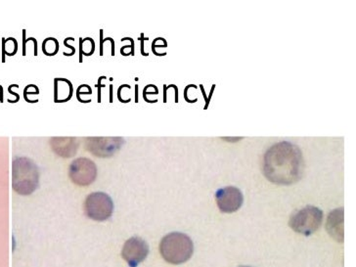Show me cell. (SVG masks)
<instances>
[{
    "mask_svg": "<svg viewBox=\"0 0 356 267\" xmlns=\"http://www.w3.org/2000/svg\"><path fill=\"white\" fill-rule=\"evenodd\" d=\"M149 255V246L140 237L130 238L123 245V259L130 267H137Z\"/></svg>",
    "mask_w": 356,
    "mask_h": 267,
    "instance_id": "ba28073f",
    "label": "cell"
},
{
    "mask_svg": "<svg viewBox=\"0 0 356 267\" xmlns=\"http://www.w3.org/2000/svg\"><path fill=\"white\" fill-rule=\"evenodd\" d=\"M73 37H69L67 38H65L64 40V46L67 47V49L71 50V56H73V55H75V47L72 46V45L69 44V42H71V40H73Z\"/></svg>",
    "mask_w": 356,
    "mask_h": 267,
    "instance_id": "603a6c76",
    "label": "cell"
},
{
    "mask_svg": "<svg viewBox=\"0 0 356 267\" xmlns=\"http://www.w3.org/2000/svg\"><path fill=\"white\" fill-rule=\"evenodd\" d=\"M218 209L224 214H232L238 211L244 202L243 194L238 188L227 186L215 193Z\"/></svg>",
    "mask_w": 356,
    "mask_h": 267,
    "instance_id": "9c48e42d",
    "label": "cell"
},
{
    "mask_svg": "<svg viewBox=\"0 0 356 267\" xmlns=\"http://www.w3.org/2000/svg\"><path fill=\"white\" fill-rule=\"evenodd\" d=\"M241 267H250V266H241Z\"/></svg>",
    "mask_w": 356,
    "mask_h": 267,
    "instance_id": "4dcf8cb0",
    "label": "cell"
},
{
    "mask_svg": "<svg viewBox=\"0 0 356 267\" xmlns=\"http://www.w3.org/2000/svg\"><path fill=\"white\" fill-rule=\"evenodd\" d=\"M73 83L68 78H54V103H66L72 99Z\"/></svg>",
    "mask_w": 356,
    "mask_h": 267,
    "instance_id": "7c38bea8",
    "label": "cell"
},
{
    "mask_svg": "<svg viewBox=\"0 0 356 267\" xmlns=\"http://www.w3.org/2000/svg\"><path fill=\"white\" fill-rule=\"evenodd\" d=\"M51 147L57 156L70 159L77 154L80 142L75 137H52Z\"/></svg>",
    "mask_w": 356,
    "mask_h": 267,
    "instance_id": "30bf717a",
    "label": "cell"
},
{
    "mask_svg": "<svg viewBox=\"0 0 356 267\" xmlns=\"http://www.w3.org/2000/svg\"><path fill=\"white\" fill-rule=\"evenodd\" d=\"M0 102L3 103V87L0 85Z\"/></svg>",
    "mask_w": 356,
    "mask_h": 267,
    "instance_id": "f1b7e54d",
    "label": "cell"
},
{
    "mask_svg": "<svg viewBox=\"0 0 356 267\" xmlns=\"http://www.w3.org/2000/svg\"><path fill=\"white\" fill-rule=\"evenodd\" d=\"M135 103H139V85H135Z\"/></svg>",
    "mask_w": 356,
    "mask_h": 267,
    "instance_id": "83f0119b",
    "label": "cell"
},
{
    "mask_svg": "<svg viewBox=\"0 0 356 267\" xmlns=\"http://www.w3.org/2000/svg\"><path fill=\"white\" fill-rule=\"evenodd\" d=\"M110 99H109V102H110V103H113V85H110Z\"/></svg>",
    "mask_w": 356,
    "mask_h": 267,
    "instance_id": "f546056e",
    "label": "cell"
},
{
    "mask_svg": "<svg viewBox=\"0 0 356 267\" xmlns=\"http://www.w3.org/2000/svg\"><path fill=\"white\" fill-rule=\"evenodd\" d=\"M194 244L191 238L184 233L172 232L163 238L160 244V252L168 264H182L191 259Z\"/></svg>",
    "mask_w": 356,
    "mask_h": 267,
    "instance_id": "3957f363",
    "label": "cell"
},
{
    "mask_svg": "<svg viewBox=\"0 0 356 267\" xmlns=\"http://www.w3.org/2000/svg\"><path fill=\"white\" fill-rule=\"evenodd\" d=\"M323 221V212L317 207L308 206L292 214L290 227L300 234L310 236L317 232Z\"/></svg>",
    "mask_w": 356,
    "mask_h": 267,
    "instance_id": "277c9868",
    "label": "cell"
},
{
    "mask_svg": "<svg viewBox=\"0 0 356 267\" xmlns=\"http://www.w3.org/2000/svg\"><path fill=\"white\" fill-rule=\"evenodd\" d=\"M327 232L339 243L344 242V209H334L330 213L326 223Z\"/></svg>",
    "mask_w": 356,
    "mask_h": 267,
    "instance_id": "8fae6325",
    "label": "cell"
},
{
    "mask_svg": "<svg viewBox=\"0 0 356 267\" xmlns=\"http://www.w3.org/2000/svg\"><path fill=\"white\" fill-rule=\"evenodd\" d=\"M69 178L75 185H91L97 178L96 164L85 157L73 160L69 168Z\"/></svg>",
    "mask_w": 356,
    "mask_h": 267,
    "instance_id": "8992f818",
    "label": "cell"
},
{
    "mask_svg": "<svg viewBox=\"0 0 356 267\" xmlns=\"http://www.w3.org/2000/svg\"><path fill=\"white\" fill-rule=\"evenodd\" d=\"M12 89H13V85H9L8 92L10 93L11 95H13L14 97H15V102L17 103L19 100H20V95H19L18 93L14 92Z\"/></svg>",
    "mask_w": 356,
    "mask_h": 267,
    "instance_id": "484cf974",
    "label": "cell"
},
{
    "mask_svg": "<svg viewBox=\"0 0 356 267\" xmlns=\"http://www.w3.org/2000/svg\"><path fill=\"white\" fill-rule=\"evenodd\" d=\"M167 40L163 37H157L152 42V51H154L156 49H167Z\"/></svg>",
    "mask_w": 356,
    "mask_h": 267,
    "instance_id": "ffe728a7",
    "label": "cell"
},
{
    "mask_svg": "<svg viewBox=\"0 0 356 267\" xmlns=\"http://www.w3.org/2000/svg\"><path fill=\"white\" fill-rule=\"evenodd\" d=\"M92 93H94V92H92V88L90 87V85L89 88H87V92H84V89H82V85H80L77 89V99L80 103H82L84 96H89V95L90 96V95H92Z\"/></svg>",
    "mask_w": 356,
    "mask_h": 267,
    "instance_id": "d6986e66",
    "label": "cell"
},
{
    "mask_svg": "<svg viewBox=\"0 0 356 267\" xmlns=\"http://www.w3.org/2000/svg\"><path fill=\"white\" fill-rule=\"evenodd\" d=\"M26 35H27V31L24 28L23 30V56H26L27 55V42H34V56H37V40L35 38L33 37H26Z\"/></svg>",
    "mask_w": 356,
    "mask_h": 267,
    "instance_id": "2e32d148",
    "label": "cell"
},
{
    "mask_svg": "<svg viewBox=\"0 0 356 267\" xmlns=\"http://www.w3.org/2000/svg\"><path fill=\"white\" fill-rule=\"evenodd\" d=\"M108 40H110L112 44V56H115V40H114L112 37H108Z\"/></svg>",
    "mask_w": 356,
    "mask_h": 267,
    "instance_id": "4316f807",
    "label": "cell"
},
{
    "mask_svg": "<svg viewBox=\"0 0 356 267\" xmlns=\"http://www.w3.org/2000/svg\"><path fill=\"white\" fill-rule=\"evenodd\" d=\"M96 44L92 37H80V63L84 61V56L89 57L94 54Z\"/></svg>",
    "mask_w": 356,
    "mask_h": 267,
    "instance_id": "4fadbf2b",
    "label": "cell"
},
{
    "mask_svg": "<svg viewBox=\"0 0 356 267\" xmlns=\"http://www.w3.org/2000/svg\"><path fill=\"white\" fill-rule=\"evenodd\" d=\"M106 78H107L105 76H99L98 82H97V83H95V87H97V90H98V100H97V101H98V103H101L102 87H105V83H103L102 82H103V80H106Z\"/></svg>",
    "mask_w": 356,
    "mask_h": 267,
    "instance_id": "7402d4cb",
    "label": "cell"
},
{
    "mask_svg": "<svg viewBox=\"0 0 356 267\" xmlns=\"http://www.w3.org/2000/svg\"><path fill=\"white\" fill-rule=\"evenodd\" d=\"M114 213V202L107 193L94 192L84 201V214L98 223L108 221Z\"/></svg>",
    "mask_w": 356,
    "mask_h": 267,
    "instance_id": "5b68a950",
    "label": "cell"
},
{
    "mask_svg": "<svg viewBox=\"0 0 356 267\" xmlns=\"http://www.w3.org/2000/svg\"><path fill=\"white\" fill-rule=\"evenodd\" d=\"M40 90L39 87L35 85H28L27 87L24 89V98L26 101L28 102L30 96H34V95H39Z\"/></svg>",
    "mask_w": 356,
    "mask_h": 267,
    "instance_id": "e0dca14e",
    "label": "cell"
},
{
    "mask_svg": "<svg viewBox=\"0 0 356 267\" xmlns=\"http://www.w3.org/2000/svg\"><path fill=\"white\" fill-rule=\"evenodd\" d=\"M130 45H123V46L122 47V49H121L120 50V52H121V54L123 55V56H130V55H132V56H135V44H134V40H132V37H130Z\"/></svg>",
    "mask_w": 356,
    "mask_h": 267,
    "instance_id": "ac0fdd59",
    "label": "cell"
},
{
    "mask_svg": "<svg viewBox=\"0 0 356 267\" xmlns=\"http://www.w3.org/2000/svg\"><path fill=\"white\" fill-rule=\"evenodd\" d=\"M18 52V42L15 37H2V63H6L7 56H14Z\"/></svg>",
    "mask_w": 356,
    "mask_h": 267,
    "instance_id": "5bb4252c",
    "label": "cell"
},
{
    "mask_svg": "<svg viewBox=\"0 0 356 267\" xmlns=\"http://www.w3.org/2000/svg\"><path fill=\"white\" fill-rule=\"evenodd\" d=\"M85 141L87 151L102 159L111 158L125 142L123 137H89Z\"/></svg>",
    "mask_w": 356,
    "mask_h": 267,
    "instance_id": "52a82bcc",
    "label": "cell"
},
{
    "mask_svg": "<svg viewBox=\"0 0 356 267\" xmlns=\"http://www.w3.org/2000/svg\"><path fill=\"white\" fill-rule=\"evenodd\" d=\"M148 94L158 95V87H157L155 85H146V87H145L143 89V98H145V97H146Z\"/></svg>",
    "mask_w": 356,
    "mask_h": 267,
    "instance_id": "44dd1931",
    "label": "cell"
},
{
    "mask_svg": "<svg viewBox=\"0 0 356 267\" xmlns=\"http://www.w3.org/2000/svg\"><path fill=\"white\" fill-rule=\"evenodd\" d=\"M139 40H140V42H141V54L143 55V56H148V53H146V52H145V49H144V42H145V40H148V38H145L144 33H141V35H140Z\"/></svg>",
    "mask_w": 356,
    "mask_h": 267,
    "instance_id": "cb8c5ba5",
    "label": "cell"
},
{
    "mask_svg": "<svg viewBox=\"0 0 356 267\" xmlns=\"http://www.w3.org/2000/svg\"><path fill=\"white\" fill-rule=\"evenodd\" d=\"M104 31L103 28L100 30V56H104Z\"/></svg>",
    "mask_w": 356,
    "mask_h": 267,
    "instance_id": "d4e9b609",
    "label": "cell"
},
{
    "mask_svg": "<svg viewBox=\"0 0 356 267\" xmlns=\"http://www.w3.org/2000/svg\"><path fill=\"white\" fill-rule=\"evenodd\" d=\"M60 49V44L55 37H46L42 42V52L46 56H55Z\"/></svg>",
    "mask_w": 356,
    "mask_h": 267,
    "instance_id": "9a60e30c",
    "label": "cell"
},
{
    "mask_svg": "<svg viewBox=\"0 0 356 267\" xmlns=\"http://www.w3.org/2000/svg\"><path fill=\"white\" fill-rule=\"evenodd\" d=\"M305 162L300 147L288 141L272 145L263 157V175L270 182L291 185L303 176Z\"/></svg>",
    "mask_w": 356,
    "mask_h": 267,
    "instance_id": "6da1fadb",
    "label": "cell"
},
{
    "mask_svg": "<svg viewBox=\"0 0 356 267\" xmlns=\"http://www.w3.org/2000/svg\"><path fill=\"white\" fill-rule=\"evenodd\" d=\"M39 185V171L33 160L21 157L12 164V187L22 196L33 194Z\"/></svg>",
    "mask_w": 356,
    "mask_h": 267,
    "instance_id": "7a4b0ae2",
    "label": "cell"
}]
</instances>
